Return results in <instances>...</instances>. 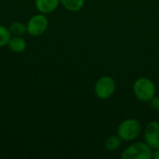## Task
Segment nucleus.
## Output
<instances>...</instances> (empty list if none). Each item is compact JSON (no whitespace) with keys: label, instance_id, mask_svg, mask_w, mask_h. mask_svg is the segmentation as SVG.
Instances as JSON below:
<instances>
[{"label":"nucleus","instance_id":"nucleus-1","mask_svg":"<svg viewBox=\"0 0 159 159\" xmlns=\"http://www.w3.org/2000/svg\"><path fill=\"white\" fill-rule=\"evenodd\" d=\"M135 96L142 102H150L156 95V87L152 80L146 77L137 79L133 86Z\"/></svg>","mask_w":159,"mask_h":159},{"label":"nucleus","instance_id":"nucleus-2","mask_svg":"<svg viewBox=\"0 0 159 159\" xmlns=\"http://www.w3.org/2000/svg\"><path fill=\"white\" fill-rule=\"evenodd\" d=\"M142 131V126L136 119L129 118L120 123L118 126L117 133L121 140L125 142H130L135 140Z\"/></svg>","mask_w":159,"mask_h":159},{"label":"nucleus","instance_id":"nucleus-3","mask_svg":"<svg viewBox=\"0 0 159 159\" xmlns=\"http://www.w3.org/2000/svg\"><path fill=\"white\" fill-rule=\"evenodd\" d=\"M121 157L123 159H150L153 157V152L146 143H138L125 149Z\"/></svg>","mask_w":159,"mask_h":159},{"label":"nucleus","instance_id":"nucleus-4","mask_svg":"<svg viewBox=\"0 0 159 159\" xmlns=\"http://www.w3.org/2000/svg\"><path fill=\"white\" fill-rule=\"evenodd\" d=\"M27 26V33L33 36H39L43 34L48 26V20L45 16V14H37L33 16L28 23L26 24Z\"/></svg>","mask_w":159,"mask_h":159},{"label":"nucleus","instance_id":"nucleus-5","mask_svg":"<svg viewBox=\"0 0 159 159\" xmlns=\"http://www.w3.org/2000/svg\"><path fill=\"white\" fill-rule=\"evenodd\" d=\"M116 90V82L110 76L101 77L95 85V93L98 98L106 100L110 98Z\"/></svg>","mask_w":159,"mask_h":159},{"label":"nucleus","instance_id":"nucleus-6","mask_svg":"<svg viewBox=\"0 0 159 159\" xmlns=\"http://www.w3.org/2000/svg\"><path fill=\"white\" fill-rule=\"evenodd\" d=\"M144 140L152 149L156 150L159 148V122L153 121L146 126Z\"/></svg>","mask_w":159,"mask_h":159},{"label":"nucleus","instance_id":"nucleus-7","mask_svg":"<svg viewBox=\"0 0 159 159\" xmlns=\"http://www.w3.org/2000/svg\"><path fill=\"white\" fill-rule=\"evenodd\" d=\"M60 3V0H35V7L40 13L48 14L53 12Z\"/></svg>","mask_w":159,"mask_h":159},{"label":"nucleus","instance_id":"nucleus-8","mask_svg":"<svg viewBox=\"0 0 159 159\" xmlns=\"http://www.w3.org/2000/svg\"><path fill=\"white\" fill-rule=\"evenodd\" d=\"M7 45H8V48H10V50H12L13 52H16V53L22 52L26 48V42L20 36L11 37Z\"/></svg>","mask_w":159,"mask_h":159},{"label":"nucleus","instance_id":"nucleus-9","mask_svg":"<svg viewBox=\"0 0 159 159\" xmlns=\"http://www.w3.org/2000/svg\"><path fill=\"white\" fill-rule=\"evenodd\" d=\"M60 2L67 10L76 12L82 8L85 0H60Z\"/></svg>","mask_w":159,"mask_h":159},{"label":"nucleus","instance_id":"nucleus-10","mask_svg":"<svg viewBox=\"0 0 159 159\" xmlns=\"http://www.w3.org/2000/svg\"><path fill=\"white\" fill-rule=\"evenodd\" d=\"M121 138L119 136H110L106 141H105V148L108 150V151H116L117 150L120 146H121Z\"/></svg>","mask_w":159,"mask_h":159},{"label":"nucleus","instance_id":"nucleus-11","mask_svg":"<svg viewBox=\"0 0 159 159\" xmlns=\"http://www.w3.org/2000/svg\"><path fill=\"white\" fill-rule=\"evenodd\" d=\"M8 29H9L11 34H14L15 36H20V35L24 34L25 33H27V26L24 23L20 22V21L11 23Z\"/></svg>","mask_w":159,"mask_h":159},{"label":"nucleus","instance_id":"nucleus-12","mask_svg":"<svg viewBox=\"0 0 159 159\" xmlns=\"http://www.w3.org/2000/svg\"><path fill=\"white\" fill-rule=\"evenodd\" d=\"M11 38V33L8 28L0 25V48L8 44Z\"/></svg>","mask_w":159,"mask_h":159},{"label":"nucleus","instance_id":"nucleus-13","mask_svg":"<svg viewBox=\"0 0 159 159\" xmlns=\"http://www.w3.org/2000/svg\"><path fill=\"white\" fill-rule=\"evenodd\" d=\"M150 105L154 110L159 111V97H153L150 100Z\"/></svg>","mask_w":159,"mask_h":159},{"label":"nucleus","instance_id":"nucleus-14","mask_svg":"<svg viewBox=\"0 0 159 159\" xmlns=\"http://www.w3.org/2000/svg\"><path fill=\"white\" fill-rule=\"evenodd\" d=\"M153 157L155 159H159V148L156 149V151L153 153Z\"/></svg>","mask_w":159,"mask_h":159}]
</instances>
